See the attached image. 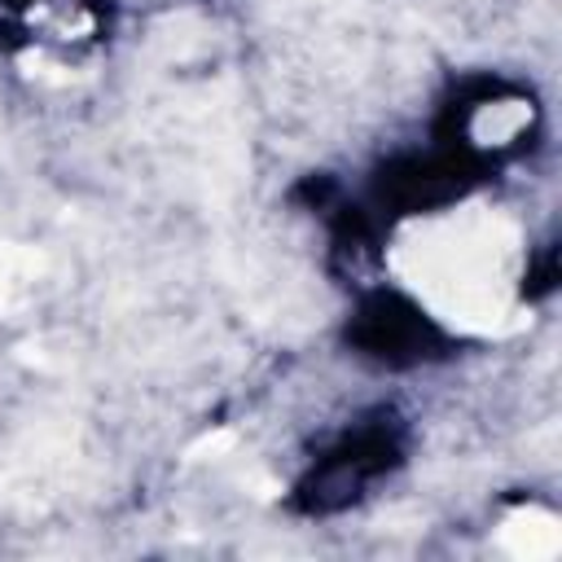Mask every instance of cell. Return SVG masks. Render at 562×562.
<instances>
[{"mask_svg":"<svg viewBox=\"0 0 562 562\" xmlns=\"http://www.w3.org/2000/svg\"><path fill=\"white\" fill-rule=\"evenodd\" d=\"M509 246L514 237L501 220L465 215L426 233L417 246H404V255L413 259L404 263V272L448 321L465 329H501V316H514L501 281Z\"/></svg>","mask_w":562,"mask_h":562,"instance_id":"6da1fadb","label":"cell"},{"mask_svg":"<svg viewBox=\"0 0 562 562\" xmlns=\"http://www.w3.org/2000/svg\"><path fill=\"white\" fill-rule=\"evenodd\" d=\"M496 544H501L509 558H518V562H549V558L562 553V527H558V518H553L549 509L527 505V509H514V514L501 522Z\"/></svg>","mask_w":562,"mask_h":562,"instance_id":"7a4b0ae2","label":"cell"},{"mask_svg":"<svg viewBox=\"0 0 562 562\" xmlns=\"http://www.w3.org/2000/svg\"><path fill=\"white\" fill-rule=\"evenodd\" d=\"M527 119H531V110L522 101H496V105H483L474 114L470 132H474L479 145H505L527 127Z\"/></svg>","mask_w":562,"mask_h":562,"instance_id":"3957f363","label":"cell"},{"mask_svg":"<svg viewBox=\"0 0 562 562\" xmlns=\"http://www.w3.org/2000/svg\"><path fill=\"white\" fill-rule=\"evenodd\" d=\"M40 272V255L31 250H0V307H13L18 299H26L31 281Z\"/></svg>","mask_w":562,"mask_h":562,"instance_id":"277c9868","label":"cell"},{"mask_svg":"<svg viewBox=\"0 0 562 562\" xmlns=\"http://www.w3.org/2000/svg\"><path fill=\"white\" fill-rule=\"evenodd\" d=\"M228 448H233V430H211L198 443H189V461H211V457H224Z\"/></svg>","mask_w":562,"mask_h":562,"instance_id":"5b68a950","label":"cell"}]
</instances>
